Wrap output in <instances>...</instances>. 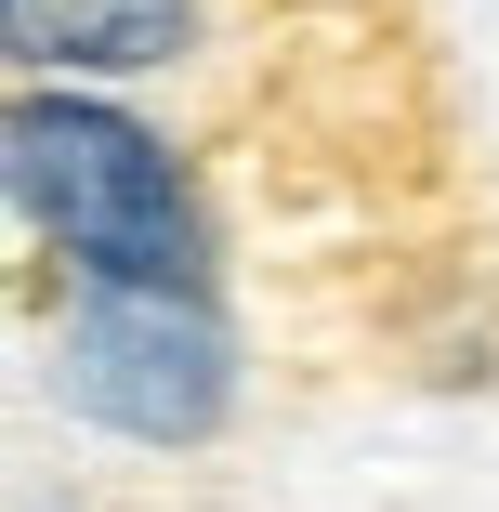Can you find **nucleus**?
<instances>
[{"label":"nucleus","mask_w":499,"mask_h":512,"mask_svg":"<svg viewBox=\"0 0 499 512\" xmlns=\"http://www.w3.org/2000/svg\"><path fill=\"white\" fill-rule=\"evenodd\" d=\"M14 197L27 224L92 263V276H132V289H197V211L158 158V132H132L119 106H66V92H27L14 106Z\"/></svg>","instance_id":"obj_1"},{"label":"nucleus","mask_w":499,"mask_h":512,"mask_svg":"<svg viewBox=\"0 0 499 512\" xmlns=\"http://www.w3.org/2000/svg\"><path fill=\"white\" fill-rule=\"evenodd\" d=\"M66 407H92L106 434H145V447H197L237 394V355L224 329L197 316V289H132V276H92V302L66 316V355H53Z\"/></svg>","instance_id":"obj_2"},{"label":"nucleus","mask_w":499,"mask_h":512,"mask_svg":"<svg viewBox=\"0 0 499 512\" xmlns=\"http://www.w3.org/2000/svg\"><path fill=\"white\" fill-rule=\"evenodd\" d=\"M27 66H171L184 0H0Z\"/></svg>","instance_id":"obj_3"}]
</instances>
